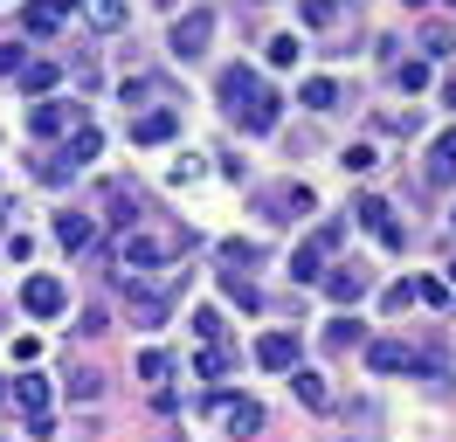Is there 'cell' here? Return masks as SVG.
<instances>
[{"instance_id":"2","label":"cell","mask_w":456,"mask_h":442,"mask_svg":"<svg viewBox=\"0 0 456 442\" xmlns=\"http://www.w3.org/2000/svg\"><path fill=\"white\" fill-rule=\"evenodd\" d=\"M222 104H228V118H235L249 138H270V132H277V110H284V104H277V90H270L256 70H242V62L222 70Z\"/></svg>"},{"instance_id":"13","label":"cell","mask_w":456,"mask_h":442,"mask_svg":"<svg viewBox=\"0 0 456 442\" xmlns=\"http://www.w3.org/2000/svg\"><path fill=\"white\" fill-rule=\"evenodd\" d=\"M353 215L373 228V242H380V249H401V242H408V235H401V221H395V208H387L380 193H360V201H353Z\"/></svg>"},{"instance_id":"27","label":"cell","mask_w":456,"mask_h":442,"mask_svg":"<svg viewBox=\"0 0 456 442\" xmlns=\"http://www.w3.org/2000/svg\"><path fill=\"white\" fill-rule=\"evenodd\" d=\"M339 97H346V90L332 77H305V83H297V104H305V110H332Z\"/></svg>"},{"instance_id":"46","label":"cell","mask_w":456,"mask_h":442,"mask_svg":"<svg viewBox=\"0 0 456 442\" xmlns=\"http://www.w3.org/2000/svg\"><path fill=\"white\" fill-rule=\"evenodd\" d=\"M401 7H428V0H401Z\"/></svg>"},{"instance_id":"7","label":"cell","mask_w":456,"mask_h":442,"mask_svg":"<svg viewBox=\"0 0 456 442\" xmlns=\"http://www.w3.org/2000/svg\"><path fill=\"white\" fill-rule=\"evenodd\" d=\"M208 42H215V14H208V7H194V14H180V21L167 28V49L187 55V62H194V55H208Z\"/></svg>"},{"instance_id":"25","label":"cell","mask_w":456,"mask_h":442,"mask_svg":"<svg viewBox=\"0 0 456 442\" xmlns=\"http://www.w3.org/2000/svg\"><path fill=\"white\" fill-rule=\"evenodd\" d=\"M318 201L312 187H277V193H263V215H312Z\"/></svg>"},{"instance_id":"44","label":"cell","mask_w":456,"mask_h":442,"mask_svg":"<svg viewBox=\"0 0 456 442\" xmlns=\"http://www.w3.org/2000/svg\"><path fill=\"white\" fill-rule=\"evenodd\" d=\"M443 104L456 110V70H450V77H443Z\"/></svg>"},{"instance_id":"23","label":"cell","mask_w":456,"mask_h":442,"mask_svg":"<svg viewBox=\"0 0 456 442\" xmlns=\"http://www.w3.org/2000/svg\"><path fill=\"white\" fill-rule=\"evenodd\" d=\"M428 180H436V187H450V180H456V125L428 145Z\"/></svg>"},{"instance_id":"15","label":"cell","mask_w":456,"mask_h":442,"mask_svg":"<svg viewBox=\"0 0 456 442\" xmlns=\"http://www.w3.org/2000/svg\"><path fill=\"white\" fill-rule=\"evenodd\" d=\"M256 366L263 373H290V366H297V332H263L256 339Z\"/></svg>"},{"instance_id":"31","label":"cell","mask_w":456,"mask_h":442,"mask_svg":"<svg viewBox=\"0 0 456 442\" xmlns=\"http://www.w3.org/2000/svg\"><path fill=\"white\" fill-rule=\"evenodd\" d=\"M139 381H145V387H159V394H167V381H173V359L159 353V346H152V353H139Z\"/></svg>"},{"instance_id":"24","label":"cell","mask_w":456,"mask_h":442,"mask_svg":"<svg viewBox=\"0 0 456 442\" xmlns=\"http://www.w3.org/2000/svg\"><path fill=\"white\" fill-rule=\"evenodd\" d=\"M415 373H422L436 394H450V387H456V366H450V353H443V346H428V353L415 359Z\"/></svg>"},{"instance_id":"29","label":"cell","mask_w":456,"mask_h":442,"mask_svg":"<svg viewBox=\"0 0 456 442\" xmlns=\"http://www.w3.org/2000/svg\"><path fill=\"white\" fill-rule=\"evenodd\" d=\"M125 104H173V83L167 77H132L125 83Z\"/></svg>"},{"instance_id":"16","label":"cell","mask_w":456,"mask_h":442,"mask_svg":"<svg viewBox=\"0 0 456 442\" xmlns=\"http://www.w3.org/2000/svg\"><path fill=\"white\" fill-rule=\"evenodd\" d=\"M69 14H77V0H28V7H21V28H28V35H62Z\"/></svg>"},{"instance_id":"38","label":"cell","mask_w":456,"mask_h":442,"mask_svg":"<svg viewBox=\"0 0 456 442\" xmlns=\"http://www.w3.org/2000/svg\"><path fill=\"white\" fill-rule=\"evenodd\" d=\"M297 55H305V49H297V35H277V42H270V62H277V70H290Z\"/></svg>"},{"instance_id":"10","label":"cell","mask_w":456,"mask_h":442,"mask_svg":"<svg viewBox=\"0 0 456 442\" xmlns=\"http://www.w3.org/2000/svg\"><path fill=\"white\" fill-rule=\"evenodd\" d=\"M318 283H325V298L339 304V311H346V304H360V298L373 291V276L360 270V263H325V276H318Z\"/></svg>"},{"instance_id":"42","label":"cell","mask_w":456,"mask_h":442,"mask_svg":"<svg viewBox=\"0 0 456 442\" xmlns=\"http://www.w3.org/2000/svg\"><path fill=\"white\" fill-rule=\"evenodd\" d=\"M346 173H373V145H346Z\"/></svg>"},{"instance_id":"41","label":"cell","mask_w":456,"mask_h":442,"mask_svg":"<svg viewBox=\"0 0 456 442\" xmlns=\"http://www.w3.org/2000/svg\"><path fill=\"white\" fill-rule=\"evenodd\" d=\"M415 298H422L415 283H387V298H380V304H387V311H408V304H415Z\"/></svg>"},{"instance_id":"14","label":"cell","mask_w":456,"mask_h":442,"mask_svg":"<svg viewBox=\"0 0 456 442\" xmlns=\"http://www.w3.org/2000/svg\"><path fill=\"white\" fill-rule=\"evenodd\" d=\"M415 359H422V346H408V339H367L373 373H415Z\"/></svg>"},{"instance_id":"12","label":"cell","mask_w":456,"mask_h":442,"mask_svg":"<svg viewBox=\"0 0 456 442\" xmlns=\"http://www.w3.org/2000/svg\"><path fill=\"white\" fill-rule=\"evenodd\" d=\"M104 215H111V228H139V221H145L139 180H104Z\"/></svg>"},{"instance_id":"1","label":"cell","mask_w":456,"mask_h":442,"mask_svg":"<svg viewBox=\"0 0 456 442\" xmlns=\"http://www.w3.org/2000/svg\"><path fill=\"white\" fill-rule=\"evenodd\" d=\"M187 249H200L194 228H180V221H139V228H125L118 235V270H173Z\"/></svg>"},{"instance_id":"6","label":"cell","mask_w":456,"mask_h":442,"mask_svg":"<svg viewBox=\"0 0 456 442\" xmlns=\"http://www.w3.org/2000/svg\"><path fill=\"white\" fill-rule=\"evenodd\" d=\"M332 249H339V221L312 228L305 242L290 249V276H297V283H318V276H325V263H332Z\"/></svg>"},{"instance_id":"19","label":"cell","mask_w":456,"mask_h":442,"mask_svg":"<svg viewBox=\"0 0 456 442\" xmlns=\"http://www.w3.org/2000/svg\"><path fill=\"white\" fill-rule=\"evenodd\" d=\"M21 90H28V97H49V90H56L62 83V62H49V55H28V62H21Z\"/></svg>"},{"instance_id":"17","label":"cell","mask_w":456,"mask_h":442,"mask_svg":"<svg viewBox=\"0 0 456 442\" xmlns=\"http://www.w3.org/2000/svg\"><path fill=\"white\" fill-rule=\"evenodd\" d=\"M7 394H14L21 414H49V373H35V366H21V381L7 387Z\"/></svg>"},{"instance_id":"3","label":"cell","mask_w":456,"mask_h":442,"mask_svg":"<svg viewBox=\"0 0 456 442\" xmlns=\"http://www.w3.org/2000/svg\"><path fill=\"white\" fill-rule=\"evenodd\" d=\"M97 152H104V132H97V125H77V132L62 138L56 152H49V160H42V180H49V187H69V180H77V173H84V166H97Z\"/></svg>"},{"instance_id":"8","label":"cell","mask_w":456,"mask_h":442,"mask_svg":"<svg viewBox=\"0 0 456 442\" xmlns=\"http://www.w3.org/2000/svg\"><path fill=\"white\" fill-rule=\"evenodd\" d=\"M84 125V104H69V97H42V104L28 110V132L35 138H69Z\"/></svg>"},{"instance_id":"39","label":"cell","mask_w":456,"mask_h":442,"mask_svg":"<svg viewBox=\"0 0 456 442\" xmlns=\"http://www.w3.org/2000/svg\"><path fill=\"white\" fill-rule=\"evenodd\" d=\"M167 180H180V187H194V180H200V160H194V152H180V160H173V173H167Z\"/></svg>"},{"instance_id":"35","label":"cell","mask_w":456,"mask_h":442,"mask_svg":"<svg viewBox=\"0 0 456 442\" xmlns=\"http://www.w3.org/2000/svg\"><path fill=\"white\" fill-rule=\"evenodd\" d=\"M395 83L415 97V90H428V62H395Z\"/></svg>"},{"instance_id":"5","label":"cell","mask_w":456,"mask_h":442,"mask_svg":"<svg viewBox=\"0 0 456 442\" xmlns=\"http://www.w3.org/2000/svg\"><path fill=\"white\" fill-rule=\"evenodd\" d=\"M208 414L222 422V436L228 442H249V436H263V401H249V394H208Z\"/></svg>"},{"instance_id":"36","label":"cell","mask_w":456,"mask_h":442,"mask_svg":"<svg viewBox=\"0 0 456 442\" xmlns=\"http://www.w3.org/2000/svg\"><path fill=\"white\" fill-rule=\"evenodd\" d=\"M21 62H28V49L14 35H0V77H21Z\"/></svg>"},{"instance_id":"37","label":"cell","mask_w":456,"mask_h":442,"mask_svg":"<svg viewBox=\"0 0 456 442\" xmlns=\"http://www.w3.org/2000/svg\"><path fill=\"white\" fill-rule=\"evenodd\" d=\"M422 49H428V55H450V49H456V35H450L443 21H428V28H422Z\"/></svg>"},{"instance_id":"26","label":"cell","mask_w":456,"mask_h":442,"mask_svg":"<svg viewBox=\"0 0 456 442\" xmlns=\"http://www.w3.org/2000/svg\"><path fill=\"white\" fill-rule=\"evenodd\" d=\"M353 346H367V325H360V318H332V325H325V353H353Z\"/></svg>"},{"instance_id":"18","label":"cell","mask_w":456,"mask_h":442,"mask_svg":"<svg viewBox=\"0 0 456 442\" xmlns=\"http://www.w3.org/2000/svg\"><path fill=\"white\" fill-rule=\"evenodd\" d=\"M77 14H84L97 35H118V28L132 21V7H125V0H77Z\"/></svg>"},{"instance_id":"9","label":"cell","mask_w":456,"mask_h":442,"mask_svg":"<svg viewBox=\"0 0 456 442\" xmlns=\"http://www.w3.org/2000/svg\"><path fill=\"white\" fill-rule=\"evenodd\" d=\"M125 138H132V145H173V138H180V110H173V104L139 110V118L125 125Z\"/></svg>"},{"instance_id":"50","label":"cell","mask_w":456,"mask_h":442,"mask_svg":"<svg viewBox=\"0 0 456 442\" xmlns=\"http://www.w3.org/2000/svg\"><path fill=\"white\" fill-rule=\"evenodd\" d=\"M450 221H456V215H450Z\"/></svg>"},{"instance_id":"22","label":"cell","mask_w":456,"mask_h":442,"mask_svg":"<svg viewBox=\"0 0 456 442\" xmlns=\"http://www.w3.org/2000/svg\"><path fill=\"white\" fill-rule=\"evenodd\" d=\"M200 381H228L235 373V353H228V339H200Z\"/></svg>"},{"instance_id":"47","label":"cell","mask_w":456,"mask_h":442,"mask_svg":"<svg viewBox=\"0 0 456 442\" xmlns=\"http://www.w3.org/2000/svg\"><path fill=\"white\" fill-rule=\"evenodd\" d=\"M0 235H7V208H0Z\"/></svg>"},{"instance_id":"45","label":"cell","mask_w":456,"mask_h":442,"mask_svg":"<svg viewBox=\"0 0 456 442\" xmlns=\"http://www.w3.org/2000/svg\"><path fill=\"white\" fill-rule=\"evenodd\" d=\"M443 276H450V291H456V263H450V270H443Z\"/></svg>"},{"instance_id":"11","label":"cell","mask_w":456,"mask_h":442,"mask_svg":"<svg viewBox=\"0 0 456 442\" xmlns=\"http://www.w3.org/2000/svg\"><path fill=\"white\" fill-rule=\"evenodd\" d=\"M21 311H28V318H62V311H69L62 276H28V283H21Z\"/></svg>"},{"instance_id":"43","label":"cell","mask_w":456,"mask_h":442,"mask_svg":"<svg viewBox=\"0 0 456 442\" xmlns=\"http://www.w3.org/2000/svg\"><path fill=\"white\" fill-rule=\"evenodd\" d=\"M415 291H422V304H450V298H456L450 276H443V283H415Z\"/></svg>"},{"instance_id":"34","label":"cell","mask_w":456,"mask_h":442,"mask_svg":"<svg viewBox=\"0 0 456 442\" xmlns=\"http://www.w3.org/2000/svg\"><path fill=\"white\" fill-rule=\"evenodd\" d=\"M297 14H305L312 28H332L339 21V0H297Z\"/></svg>"},{"instance_id":"30","label":"cell","mask_w":456,"mask_h":442,"mask_svg":"<svg viewBox=\"0 0 456 442\" xmlns=\"http://www.w3.org/2000/svg\"><path fill=\"white\" fill-rule=\"evenodd\" d=\"M222 298H228V304H242V311H256L263 291H256V283H249L242 270H222Z\"/></svg>"},{"instance_id":"20","label":"cell","mask_w":456,"mask_h":442,"mask_svg":"<svg viewBox=\"0 0 456 442\" xmlns=\"http://www.w3.org/2000/svg\"><path fill=\"white\" fill-rule=\"evenodd\" d=\"M56 242L62 249H97V221L69 208V215H56Z\"/></svg>"},{"instance_id":"28","label":"cell","mask_w":456,"mask_h":442,"mask_svg":"<svg viewBox=\"0 0 456 442\" xmlns=\"http://www.w3.org/2000/svg\"><path fill=\"white\" fill-rule=\"evenodd\" d=\"M62 394H69V401H97V394H104V373H97V366H69V373H62Z\"/></svg>"},{"instance_id":"4","label":"cell","mask_w":456,"mask_h":442,"mask_svg":"<svg viewBox=\"0 0 456 442\" xmlns=\"http://www.w3.org/2000/svg\"><path fill=\"white\" fill-rule=\"evenodd\" d=\"M118 283H132V325H167V311L180 304L187 291V276H159V283H145V276H118Z\"/></svg>"},{"instance_id":"32","label":"cell","mask_w":456,"mask_h":442,"mask_svg":"<svg viewBox=\"0 0 456 442\" xmlns=\"http://www.w3.org/2000/svg\"><path fill=\"white\" fill-rule=\"evenodd\" d=\"M263 249L256 242H222V270H256Z\"/></svg>"},{"instance_id":"48","label":"cell","mask_w":456,"mask_h":442,"mask_svg":"<svg viewBox=\"0 0 456 442\" xmlns=\"http://www.w3.org/2000/svg\"><path fill=\"white\" fill-rule=\"evenodd\" d=\"M0 394H7V381H0Z\"/></svg>"},{"instance_id":"33","label":"cell","mask_w":456,"mask_h":442,"mask_svg":"<svg viewBox=\"0 0 456 442\" xmlns=\"http://www.w3.org/2000/svg\"><path fill=\"white\" fill-rule=\"evenodd\" d=\"M380 132H395V138H415V132H422V118H415V110H380Z\"/></svg>"},{"instance_id":"49","label":"cell","mask_w":456,"mask_h":442,"mask_svg":"<svg viewBox=\"0 0 456 442\" xmlns=\"http://www.w3.org/2000/svg\"><path fill=\"white\" fill-rule=\"evenodd\" d=\"M450 7H456V0H450Z\"/></svg>"},{"instance_id":"40","label":"cell","mask_w":456,"mask_h":442,"mask_svg":"<svg viewBox=\"0 0 456 442\" xmlns=\"http://www.w3.org/2000/svg\"><path fill=\"white\" fill-rule=\"evenodd\" d=\"M77 325H84V339H97L111 318H104V304H84V311H77Z\"/></svg>"},{"instance_id":"21","label":"cell","mask_w":456,"mask_h":442,"mask_svg":"<svg viewBox=\"0 0 456 442\" xmlns=\"http://www.w3.org/2000/svg\"><path fill=\"white\" fill-rule=\"evenodd\" d=\"M290 387H297V401H305V408H332V381L312 373V366H290Z\"/></svg>"}]
</instances>
